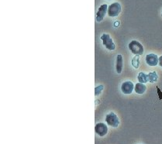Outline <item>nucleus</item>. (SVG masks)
Segmentation results:
<instances>
[{
    "mask_svg": "<svg viewBox=\"0 0 162 144\" xmlns=\"http://www.w3.org/2000/svg\"><path fill=\"white\" fill-rule=\"evenodd\" d=\"M147 81L150 83H156L158 81V75L156 71H151L147 74Z\"/></svg>",
    "mask_w": 162,
    "mask_h": 144,
    "instance_id": "nucleus-11",
    "label": "nucleus"
},
{
    "mask_svg": "<svg viewBox=\"0 0 162 144\" xmlns=\"http://www.w3.org/2000/svg\"><path fill=\"white\" fill-rule=\"evenodd\" d=\"M109 1H111V0H109Z\"/></svg>",
    "mask_w": 162,
    "mask_h": 144,
    "instance_id": "nucleus-18",
    "label": "nucleus"
},
{
    "mask_svg": "<svg viewBox=\"0 0 162 144\" xmlns=\"http://www.w3.org/2000/svg\"><path fill=\"white\" fill-rule=\"evenodd\" d=\"M158 64L160 68H162V56L158 57Z\"/></svg>",
    "mask_w": 162,
    "mask_h": 144,
    "instance_id": "nucleus-16",
    "label": "nucleus"
},
{
    "mask_svg": "<svg viewBox=\"0 0 162 144\" xmlns=\"http://www.w3.org/2000/svg\"><path fill=\"white\" fill-rule=\"evenodd\" d=\"M137 79L140 83H147L148 82V81H147V74H145L143 72H140L137 76Z\"/></svg>",
    "mask_w": 162,
    "mask_h": 144,
    "instance_id": "nucleus-12",
    "label": "nucleus"
},
{
    "mask_svg": "<svg viewBox=\"0 0 162 144\" xmlns=\"http://www.w3.org/2000/svg\"><path fill=\"white\" fill-rule=\"evenodd\" d=\"M123 66V61H122V56L121 54H118L116 57V64H115V69L118 74H121Z\"/></svg>",
    "mask_w": 162,
    "mask_h": 144,
    "instance_id": "nucleus-9",
    "label": "nucleus"
},
{
    "mask_svg": "<svg viewBox=\"0 0 162 144\" xmlns=\"http://www.w3.org/2000/svg\"><path fill=\"white\" fill-rule=\"evenodd\" d=\"M101 40L102 41V44L106 47V49L109 50H114L115 49V45L113 43V40L110 37V35L104 33L100 37Z\"/></svg>",
    "mask_w": 162,
    "mask_h": 144,
    "instance_id": "nucleus-3",
    "label": "nucleus"
},
{
    "mask_svg": "<svg viewBox=\"0 0 162 144\" xmlns=\"http://www.w3.org/2000/svg\"><path fill=\"white\" fill-rule=\"evenodd\" d=\"M146 63L149 66H157L158 64V57L155 54H149L146 56Z\"/></svg>",
    "mask_w": 162,
    "mask_h": 144,
    "instance_id": "nucleus-8",
    "label": "nucleus"
},
{
    "mask_svg": "<svg viewBox=\"0 0 162 144\" xmlns=\"http://www.w3.org/2000/svg\"><path fill=\"white\" fill-rule=\"evenodd\" d=\"M157 95H158L159 99H160V100H162V92L157 86Z\"/></svg>",
    "mask_w": 162,
    "mask_h": 144,
    "instance_id": "nucleus-15",
    "label": "nucleus"
},
{
    "mask_svg": "<svg viewBox=\"0 0 162 144\" xmlns=\"http://www.w3.org/2000/svg\"><path fill=\"white\" fill-rule=\"evenodd\" d=\"M107 11H108V5H107V4H102V5H100V7L98 8V11L96 12L97 22L100 23V22H102L103 20Z\"/></svg>",
    "mask_w": 162,
    "mask_h": 144,
    "instance_id": "nucleus-5",
    "label": "nucleus"
},
{
    "mask_svg": "<svg viewBox=\"0 0 162 144\" xmlns=\"http://www.w3.org/2000/svg\"><path fill=\"white\" fill-rule=\"evenodd\" d=\"M121 12V5L119 2H113L108 6L107 13L110 17H116Z\"/></svg>",
    "mask_w": 162,
    "mask_h": 144,
    "instance_id": "nucleus-4",
    "label": "nucleus"
},
{
    "mask_svg": "<svg viewBox=\"0 0 162 144\" xmlns=\"http://www.w3.org/2000/svg\"><path fill=\"white\" fill-rule=\"evenodd\" d=\"M103 89H104V86L102 85H98V86H97V87L95 88V95L97 96V95H99L101 93H102V92L103 91Z\"/></svg>",
    "mask_w": 162,
    "mask_h": 144,
    "instance_id": "nucleus-14",
    "label": "nucleus"
},
{
    "mask_svg": "<svg viewBox=\"0 0 162 144\" xmlns=\"http://www.w3.org/2000/svg\"><path fill=\"white\" fill-rule=\"evenodd\" d=\"M133 89H134V85H133V82H129V81L123 82L120 88L122 92L125 95L131 94L133 92Z\"/></svg>",
    "mask_w": 162,
    "mask_h": 144,
    "instance_id": "nucleus-6",
    "label": "nucleus"
},
{
    "mask_svg": "<svg viewBox=\"0 0 162 144\" xmlns=\"http://www.w3.org/2000/svg\"><path fill=\"white\" fill-rule=\"evenodd\" d=\"M105 122L109 126L112 128H116L119 125V119L118 116L114 112H111L105 116Z\"/></svg>",
    "mask_w": 162,
    "mask_h": 144,
    "instance_id": "nucleus-2",
    "label": "nucleus"
},
{
    "mask_svg": "<svg viewBox=\"0 0 162 144\" xmlns=\"http://www.w3.org/2000/svg\"><path fill=\"white\" fill-rule=\"evenodd\" d=\"M161 16H162V12H161Z\"/></svg>",
    "mask_w": 162,
    "mask_h": 144,
    "instance_id": "nucleus-17",
    "label": "nucleus"
},
{
    "mask_svg": "<svg viewBox=\"0 0 162 144\" xmlns=\"http://www.w3.org/2000/svg\"><path fill=\"white\" fill-rule=\"evenodd\" d=\"M146 90V85H143V83H140V82H139V83H136V85H135L134 91L136 94L139 95L143 94V93H145Z\"/></svg>",
    "mask_w": 162,
    "mask_h": 144,
    "instance_id": "nucleus-10",
    "label": "nucleus"
},
{
    "mask_svg": "<svg viewBox=\"0 0 162 144\" xmlns=\"http://www.w3.org/2000/svg\"><path fill=\"white\" fill-rule=\"evenodd\" d=\"M131 64H132V65L133 66V68H136V69H138L139 67H140V56L135 55L134 57H133L132 61H131Z\"/></svg>",
    "mask_w": 162,
    "mask_h": 144,
    "instance_id": "nucleus-13",
    "label": "nucleus"
},
{
    "mask_svg": "<svg viewBox=\"0 0 162 144\" xmlns=\"http://www.w3.org/2000/svg\"><path fill=\"white\" fill-rule=\"evenodd\" d=\"M128 47H129V50L132 52V54H133L134 55L140 56L143 54V51H144L143 45L140 42L135 40H132L129 43Z\"/></svg>",
    "mask_w": 162,
    "mask_h": 144,
    "instance_id": "nucleus-1",
    "label": "nucleus"
},
{
    "mask_svg": "<svg viewBox=\"0 0 162 144\" xmlns=\"http://www.w3.org/2000/svg\"><path fill=\"white\" fill-rule=\"evenodd\" d=\"M95 131L96 134L99 136H104L108 132V127L105 123L99 122L97 123L95 126Z\"/></svg>",
    "mask_w": 162,
    "mask_h": 144,
    "instance_id": "nucleus-7",
    "label": "nucleus"
}]
</instances>
